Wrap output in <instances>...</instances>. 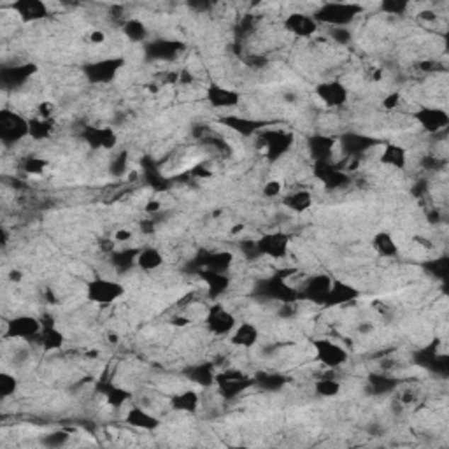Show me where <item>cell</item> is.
Wrapping results in <instances>:
<instances>
[{"instance_id":"ffe728a7","label":"cell","mask_w":449,"mask_h":449,"mask_svg":"<svg viewBox=\"0 0 449 449\" xmlns=\"http://www.w3.org/2000/svg\"><path fill=\"white\" fill-rule=\"evenodd\" d=\"M283 27L286 32L300 39H309L318 32L319 25L314 20L312 14L307 13H290L288 16L283 20Z\"/></svg>"},{"instance_id":"6f0895ef","label":"cell","mask_w":449,"mask_h":449,"mask_svg":"<svg viewBox=\"0 0 449 449\" xmlns=\"http://www.w3.org/2000/svg\"><path fill=\"white\" fill-rule=\"evenodd\" d=\"M132 239V232L127 230V228H120V230H116V234H114V241L116 242H128Z\"/></svg>"},{"instance_id":"3957f363","label":"cell","mask_w":449,"mask_h":449,"mask_svg":"<svg viewBox=\"0 0 449 449\" xmlns=\"http://www.w3.org/2000/svg\"><path fill=\"white\" fill-rule=\"evenodd\" d=\"M256 137L260 139V144L263 148V154L268 164H275L285 154L292 151L295 144V134L285 128H265Z\"/></svg>"},{"instance_id":"681fc988","label":"cell","mask_w":449,"mask_h":449,"mask_svg":"<svg viewBox=\"0 0 449 449\" xmlns=\"http://www.w3.org/2000/svg\"><path fill=\"white\" fill-rule=\"evenodd\" d=\"M379 9L385 14L402 16V14L409 9V2H407V0H382V2L379 4Z\"/></svg>"},{"instance_id":"836d02e7","label":"cell","mask_w":449,"mask_h":449,"mask_svg":"<svg viewBox=\"0 0 449 449\" xmlns=\"http://www.w3.org/2000/svg\"><path fill=\"white\" fill-rule=\"evenodd\" d=\"M332 281L334 279L330 278L329 274L312 275V278L307 279V283H305V288L302 290L300 295L304 297V299H309V300L316 302V304H319V302L323 300V297L326 295V292L330 290V286H332Z\"/></svg>"},{"instance_id":"db71d44e","label":"cell","mask_w":449,"mask_h":449,"mask_svg":"<svg viewBox=\"0 0 449 449\" xmlns=\"http://www.w3.org/2000/svg\"><path fill=\"white\" fill-rule=\"evenodd\" d=\"M283 191V183L279 179H272V181H267L263 186V197L265 198H275L279 197Z\"/></svg>"},{"instance_id":"d6a6232c","label":"cell","mask_w":449,"mask_h":449,"mask_svg":"<svg viewBox=\"0 0 449 449\" xmlns=\"http://www.w3.org/2000/svg\"><path fill=\"white\" fill-rule=\"evenodd\" d=\"M185 50L181 42L176 40H153V42H146V55L151 60H172L178 57L181 51Z\"/></svg>"},{"instance_id":"f907efd6","label":"cell","mask_w":449,"mask_h":449,"mask_svg":"<svg viewBox=\"0 0 449 449\" xmlns=\"http://www.w3.org/2000/svg\"><path fill=\"white\" fill-rule=\"evenodd\" d=\"M127 165H128V153L121 151V153L114 154L113 160H111V165H109V169H111V174L116 176V178H120V176H123L125 172H127Z\"/></svg>"},{"instance_id":"f35d334b","label":"cell","mask_w":449,"mask_h":449,"mask_svg":"<svg viewBox=\"0 0 449 449\" xmlns=\"http://www.w3.org/2000/svg\"><path fill=\"white\" fill-rule=\"evenodd\" d=\"M373 249L382 258H395L399 255V244L388 232H377L373 237Z\"/></svg>"},{"instance_id":"277c9868","label":"cell","mask_w":449,"mask_h":449,"mask_svg":"<svg viewBox=\"0 0 449 449\" xmlns=\"http://www.w3.org/2000/svg\"><path fill=\"white\" fill-rule=\"evenodd\" d=\"M127 293V288L120 281H114L111 278H93L88 279L84 285V297L88 302L97 305H111L114 302L121 300Z\"/></svg>"},{"instance_id":"f5cc1de1","label":"cell","mask_w":449,"mask_h":449,"mask_svg":"<svg viewBox=\"0 0 449 449\" xmlns=\"http://www.w3.org/2000/svg\"><path fill=\"white\" fill-rule=\"evenodd\" d=\"M329 35H330V39L334 40V42L341 44V46H346V44H349L353 40V34L348 27L330 28Z\"/></svg>"},{"instance_id":"44dd1931","label":"cell","mask_w":449,"mask_h":449,"mask_svg":"<svg viewBox=\"0 0 449 449\" xmlns=\"http://www.w3.org/2000/svg\"><path fill=\"white\" fill-rule=\"evenodd\" d=\"M95 392H97L98 395L104 397L106 404L111 406L113 409H121V407L127 406L132 400V397H134L130 390L123 388V386L116 385V382L109 381V379H101V381H97Z\"/></svg>"},{"instance_id":"94428289","label":"cell","mask_w":449,"mask_h":449,"mask_svg":"<svg viewBox=\"0 0 449 449\" xmlns=\"http://www.w3.org/2000/svg\"><path fill=\"white\" fill-rule=\"evenodd\" d=\"M193 176H197V178H209L211 171H205L204 165H197V167L193 169Z\"/></svg>"},{"instance_id":"9a60e30c","label":"cell","mask_w":449,"mask_h":449,"mask_svg":"<svg viewBox=\"0 0 449 449\" xmlns=\"http://www.w3.org/2000/svg\"><path fill=\"white\" fill-rule=\"evenodd\" d=\"M205 329L209 334L216 337H224L230 336L234 332V329L237 326V319L232 314L228 309H224L223 305H212L209 309L208 316H205Z\"/></svg>"},{"instance_id":"cb8c5ba5","label":"cell","mask_w":449,"mask_h":449,"mask_svg":"<svg viewBox=\"0 0 449 449\" xmlns=\"http://www.w3.org/2000/svg\"><path fill=\"white\" fill-rule=\"evenodd\" d=\"M337 146V139L332 135L314 134L307 137V153L312 161H329L334 158V149Z\"/></svg>"},{"instance_id":"30bf717a","label":"cell","mask_w":449,"mask_h":449,"mask_svg":"<svg viewBox=\"0 0 449 449\" xmlns=\"http://www.w3.org/2000/svg\"><path fill=\"white\" fill-rule=\"evenodd\" d=\"M42 330V319L35 318L32 314H18L14 318L7 319L6 329H4V336L6 339H38V336Z\"/></svg>"},{"instance_id":"8d00e7d4","label":"cell","mask_w":449,"mask_h":449,"mask_svg":"<svg viewBox=\"0 0 449 449\" xmlns=\"http://www.w3.org/2000/svg\"><path fill=\"white\" fill-rule=\"evenodd\" d=\"M255 379V386H258L260 390L268 393H275V392H281L283 388L286 386L288 382V377L281 373H267V370H260L253 375Z\"/></svg>"},{"instance_id":"f546056e","label":"cell","mask_w":449,"mask_h":449,"mask_svg":"<svg viewBox=\"0 0 449 449\" xmlns=\"http://www.w3.org/2000/svg\"><path fill=\"white\" fill-rule=\"evenodd\" d=\"M258 341H260V330L258 326L251 322L237 323L234 332L230 334V342L235 346V348L251 349L258 344Z\"/></svg>"},{"instance_id":"7c38bea8","label":"cell","mask_w":449,"mask_h":449,"mask_svg":"<svg viewBox=\"0 0 449 449\" xmlns=\"http://www.w3.org/2000/svg\"><path fill=\"white\" fill-rule=\"evenodd\" d=\"M414 120L426 134L436 135L444 132L449 127V113L443 108L423 106L414 113Z\"/></svg>"},{"instance_id":"4316f807","label":"cell","mask_w":449,"mask_h":449,"mask_svg":"<svg viewBox=\"0 0 449 449\" xmlns=\"http://www.w3.org/2000/svg\"><path fill=\"white\" fill-rule=\"evenodd\" d=\"M169 406L179 414H195L200 409V393L197 390H183L169 397Z\"/></svg>"},{"instance_id":"680465c9","label":"cell","mask_w":449,"mask_h":449,"mask_svg":"<svg viewBox=\"0 0 449 449\" xmlns=\"http://www.w3.org/2000/svg\"><path fill=\"white\" fill-rule=\"evenodd\" d=\"M38 116H42V118H53V106L50 104V102H42V104L39 106V113Z\"/></svg>"},{"instance_id":"7a4b0ae2","label":"cell","mask_w":449,"mask_h":449,"mask_svg":"<svg viewBox=\"0 0 449 449\" xmlns=\"http://www.w3.org/2000/svg\"><path fill=\"white\" fill-rule=\"evenodd\" d=\"M255 295L265 300L281 302V304H295L300 299V292L290 285L288 278L283 272L256 283Z\"/></svg>"},{"instance_id":"603a6c76","label":"cell","mask_w":449,"mask_h":449,"mask_svg":"<svg viewBox=\"0 0 449 449\" xmlns=\"http://www.w3.org/2000/svg\"><path fill=\"white\" fill-rule=\"evenodd\" d=\"M11 9L23 23H35L50 16V9L42 0H16L11 4Z\"/></svg>"},{"instance_id":"484cf974","label":"cell","mask_w":449,"mask_h":449,"mask_svg":"<svg viewBox=\"0 0 449 449\" xmlns=\"http://www.w3.org/2000/svg\"><path fill=\"white\" fill-rule=\"evenodd\" d=\"M234 263V253L230 251H209L202 253L197 258L198 271H212V272H228V268Z\"/></svg>"},{"instance_id":"7bdbcfd3","label":"cell","mask_w":449,"mask_h":449,"mask_svg":"<svg viewBox=\"0 0 449 449\" xmlns=\"http://www.w3.org/2000/svg\"><path fill=\"white\" fill-rule=\"evenodd\" d=\"M137 248L118 249V251H111V262L118 272H127L137 263Z\"/></svg>"},{"instance_id":"e575fe53","label":"cell","mask_w":449,"mask_h":449,"mask_svg":"<svg viewBox=\"0 0 449 449\" xmlns=\"http://www.w3.org/2000/svg\"><path fill=\"white\" fill-rule=\"evenodd\" d=\"M281 204L288 211L295 212V215H302V212L309 211L312 208L314 197H312V193L309 190H295L286 195V197H283Z\"/></svg>"},{"instance_id":"11a10c76","label":"cell","mask_w":449,"mask_h":449,"mask_svg":"<svg viewBox=\"0 0 449 449\" xmlns=\"http://www.w3.org/2000/svg\"><path fill=\"white\" fill-rule=\"evenodd\" d=\"M400 102H402V95H400L399 91H392V93H388L385 98H382V109H386V111H393V109L399 108Z\"/></svg>"},{"instance_id":"9c48e42d","label":"cell","mask_w":449,"mask_h":449,"mask_svg":"<svg viewBox=\"0 0 449 449\" xmlns=\"http://www.w3.org/2000/svg\"><path fill=\"white\" fill-rule=\"evenodd\" d=\"M290 244H292V235L283 230L267 232L262 237L256 239L260 256H267L272 260H281L288 255Z\"/></svg>"},{"instance_id":"60d3db41","label":"cell","mask_w":449,"mask_h":449,"mask_svg":"<svg viewBox=\"0 0 449 449\" xmlns=\"http://www.w3.org/2000/svg\"><path fill=\"white\" fill-rule=\"evenodd\" d=\"M142 176H144V181L157 191L167 190V179L161 176L157 164H154V160H151V158H144V160H142Z\"/></svg>"},{"instance_id":"ac0fdd59","label":"cell","mask_w":449,"mask_h":449,"mask_svg":"<svg viewBox=\"0 0 449 449\" xmlns=\"http://www.w3.org/2000/svg\"><path fill=\"white\" fill-rule=\"evenodd\" d=\"M241 91L234 90V88L223 86V84L218 83L209 84L208 90H205V101L209 102V106L215 109H222V111L235 109L241 104Z\"/></svg>"},{"instance_id":"003e7915","label":"cell","mask_w":449,"mask_h":449,"mask_svg":"<svg viewBox=\"0 0 449 449\" xmlns=\"http://www.w3.org/2000/svg\"><path fill=\"white\" fill-rule=\"evenodd\" d=\"M242 228H244V227H242V224H239V227L232 228V234H237V232H241V230H242Z\"/></svg>"},{"instance_id":"be15d7a7","label":"cell","mask_w":449,"mask_h":449,"mask_svg":"<svg viewBox=\"0 0 449 449\" xmlns=\"http://www.w3.org/2000/svg\"><path fill=\"white\" fill-rule=\"evenodd\" d=\"M158 209H160V202H149L148 205H146V211L148 212H157Z\"/></svg>"},{"instance_id":"d6986e66","label":"cell","mask_w":449,"mask_h":449,"mask_svg":"<svg viewBox=\"0 0 449 449\" xmlns=\"http://www.w3.org/2000/svg\"><path fill=\"white\" fill-rule=\"evenodd\" d=\"M337 144L341 146L342 153L349 158H358L363 153L370 151L374 146L379 144L377 139L370 135L362 134V132H346L337 139Z\"/></svg>"},{"instance_id":"bcb514c9","label":"cell","mask_w":449,"mask_h":449,"mask_svg":"<svg viewBox=\"0 0 449 449\" xmlns=\"http://www.w3.org/2000/svg\"><path fill=\"white\" fill-rule=\"evenodd\" d=\"M47 165H50V161H47L46 158L35 157V154H32V157L25 158L23 164H21V169H23V171L27 172V174L39 176V174H42L44 171H46Z\"/></svg>"},{"instance_id":"4fadbf2b","label":"cell","mask_w":449,"mask_h":449,"mask_svg":"<svg viewBox=\"0 0 449 449\" xmlns=\"http://www.w3.org/2000/svg\"><path fill=\"white\" fill-rule=\"evenodd\" d=\"M81 139L91 149L113 151L118 146V134L113 127H98V125H86L81 130Z\"/></svg>"},{"instance_id":"e7e4bbea","label":"cell","mask_w":449,"mask_h":449,"mask_svg":"<svg viewBox=\"0 0 449 449\" xmlns=\"http://www.w3.org/2000/svg\"><path fill=\"white\" fill-rule=\"evenodd\" d=\"M370 330H373V325H362V326H360V332H362V334L370 332Z\"/></svg>"},{"instance_id":"f1b7e54d","label":"cell","mask_w":449,"mask_h":449,"mask_svg":"<svg viewBox=\"0 0 449 449\" xmlns=\"http://www.w3.org/2000/svg\"><path fill=\"white\" fill-rule=\"evenodd\" d=\"M35 341L39 342L40 349H42L44 353L60 351L65 346L64 332H62L60 329H57L53 319H50V322H44L42 319V330H40V334Z\"/></svg>"},{"instance_id":"6da1fadb","label":"cell","mask_w":449,"mask_h":449,"mask_svg":"<svg viewBox=\"0 0 449 449\" xmlns=\"http://www.w3.org/2000/svg\"><path fill=\"white\" fill-rule=\"evenodd\" d=\"M363 13L362 4L356 2H325L314 11V20L318 25H326L330 28L349 27L360 14Z\"/></svg>"},{"instance_id":"5b68a950","label":"cell","mask_w":449,"mask_h":449,"mask_svg":"<svg viewBox=\"0 0 449 449\" xmlns=\"http://www.w3.org/2000/svg\"><path fill=\"white\" fill-rule=\"evenodd\" d=\"M215 386L224 400H234L248 392L249 388H253L255 379H253V375L242 373L239 369H224L216 373Z\"/></svg>"},{"instance_id":"1f68e13d","label":"cell","mask_w":449,"mask_h":449,"mask_svg":"<svg viewBox=\"0 0 449 449\" xmlns=\"http://www.w3.org/2000/svg\"><path fill=\"white\" fill-rule=\"evenodd\" d=\"M198 278L204 281L205 288H208V295L211 299H218L224 295L230 288V278L227 272H212V271H198Z\"/></svg>"},{"instance_id":"816d5d0a","label":"cell","mask_w":449,"mask_h":449,"mask_svg":"<svg viewBox=\"0 0 449 449\" xmlns=\"http://www.w3.org/2000/svg\"><path fill=\"white\" fill-rule=\"evenodd\" d=\"M239 249H241V255L244 256L246 260H256L260 258V251H258V246H256V239H242L239 242Z\"/></svg>"},{"instance_id":"8992f818","label":"cell","mask_w":449,"mask_h":449,"mask_svg":"<svg viewBox=\"0 0 449 449\" xmlns=\"http://www.w3.org/2000/svg\"><path fill=\"white\" fill-rule=\"evenodd\" d=\"M127 60L123 57H108L90 62L83 67L84 79L90 84H111L123 71Z\"/></svg>"},{"instance_id":"03108f58","label":"cell","mask_w":449,"mask_h":449,"mask_svg":"<svg viewBox=\"0 0 449 449\" xmlns=\"http://www.w3.org/2000/svg\"><path fill=\"white\" fill-rule=\"evenodd\" d=\"M11 279H16V281H20L21 275L18 274V272H11Z\"/></svg>"},{"instance_id":"83f0119b","label":"cell","mask_w":449,"mask_h":449,"mask_svg":"<svg viewBox=\"0 0 449 449\" xmlns=\"http://www.w3.org/2000/svg\"><path fill=\"white\" fill-rule=\"evenodd\" d=\"M216 373H218V370L215 369V365H212L211 362H200L195 363V365L186 367V369L183 370V375H185L190 382L200 386V388H211L216 382Z\"/></svg>"},{"instance_id":"7402d4cb","label":"cell","mask_w":449,"mask_h":449,"mask_svg":"<svg viewBox=\"0 0 449 449\" xmlns=\"http://www.w3.org/2000/svg\"><path fill=\"white\" fill-rule=\"evenodd\" d=\"M123 421L125 425L132 426L135 430H142V432H157L161 426L160 418L141 406H130V409L125 414Z\"/></svg>"},{"instance_id":"52a82bcc","label":"cell","mask_w":449,"mask_h":449,"mask_svg":"<svg viewBox=\"0 0 449 449\" xmlns=\"http://www.w3.org/2000/svg\"><path fill=\"white\" fill-rule=\"evenodd\" d=\"M312 351H314L316 360L326 369H341L349 360V353L344 346L326 337L312 339Z\"/></svg>"},{"instance_id":"c3c4849f","label":"cell","mask_w":449,"mask_h":449,"mask_svg":"<svg viewBox=\"0 0 449 449\" xmlns=\"http://www.w3.org/2000/svg\"><path fill=\"white\" fill-rule=\"evenodd\" d=\"M18 377L11 373H2L0 374V397L2 399H9L14 393L18 392Z\"/></svg>"},{"instance_id":"e0dca14e","label":"cell","mask_w":449,"mask_h":449,"mask_svg":"<svg viewBox=\"0 0 449 449\" xmlns=\"http://www.w3.org/2000/svg\"><path fill=\"white\" fill-rule=\"evenodd\" d=\"M314 93L326 108H342L349 101V90L342 81L330 79L316 84Z\"/></svg>"},{"instance_id":"91938a15","label":"cell","mask_w":449,"mask_h":449,"mask_svg":"<svg viewBox=\"0 0 449 449\" xmlns=\"http://www.w3.org/2000/svg\"><path fill=\"white\" fill-rule=\"evenodd\" d=\"M90 42H93V44L106 42V34L102 30H93L90 34Z\"/></svg>"},{"instance_id":"ba28073f","label":"cell","mask_w":449,"mask_h":449,"mask_svg":"<svg viewBox=\"0 0 449 449\" xmlns=\"http://www.w3.org/2000/svg\"><path fill=\"white\" fill-rule=\"evenodd\" d=\"M28 137V118L23 114L2 109L0 111V141L6 146L18 144Z\"/></svg>"},{"instance_id":"ab89813d","label":"cell","mask_w":449,"mask_h":449,"mask_svg":"<svg viewBox=\"0 0 449 449\" xmlns=\"http://www.w3.org/2000/svg\"><path fill=\"white\" fill-rule=\"evenodd\" d=\"M121 30H123V35L130 40V42H148L149 39L148 25L142 20H137V18L125 20Z\"/></svg>"},{"instance_id":"74e56055","label":"cell","mask_w":449,"mask_h":449,"mask_svg":"<svg viewBox=\"0 0 449 449\" xmlns=\"http://www.w3.org/2000/svg\"><path fill=\"white\" fill-rule=\"evenodd\" d=\"M165 262L164 253L158 248H153V246H148V248L139 249L137 255V267L141 268L142 272H154L161 267Z\"/></svg>"},{"instance_id":"d590c367","label":"cell","mask_w":449,"mask_h":449,"mask_svg":"<svg viewBox=\"0 0 449 449\" xmlns=\"http://www.w3.org/2000/svg\"><path fill=\"white\" fill-rule=\"evenodd\" d=\"M55 132V120L53 118L34 116L28 118V139L32 141H47Z\"/></svg>"},{"instance_id":"7dc6e473","label":"cell","mask_w":449,"mask_h":449,"mask_svg":"<svg viewBox=\"0 0 449 449\" xmlns=\"http://www.w3.org/2000/svg\"><path fill=\"white\" fill-rule=\"evenodd\" d=\"M425 268L430 272V274L436 275L437 279H443V281H446L448 274H449V258L448 256H439V258L425 263Z\"/></svg>"},{"instance_id":"b9f144b4","label":"cell","mask_w":449,"mask_h":449,"mask_svg":"<svg viewBox=\"0 0 449 449\" xmlns=\"http://www.w3.org/2000/svg\"><path fill=\"white\" fill-rule=\"evenodd\" d=\"M399 386V379L386 374H370L369 375V388L375 395H388L393 393Z\"/></svg>"},{"instance_id":"d4e9b609","label":"cell","mask_w":449,"mask_h":449,"mask_svg":"<svg viewBox=\"0 0 449 449\" xmlns=\"http://www.w3.org/2000/svg\"><path fill=\"white\" fill-rule=\"evenodd\" d=\"M39 67L35 64H18L14 67H4L0 72V81L6 88H20L38 74Z\"/></svg>"},{"instance_id":"2e32d148","label":"cell","mask_w":449,"mask_h":449,"mask_svg":"<svg viewBox=\"0 0 449 449\" xmlns=\"http://www.w3.org/2000/svg\"><path fill=\"white\" fill-rule=\"evenodd\" d=\"M220 123L223 127H227L228 130L235 132L241 137H256L260 132L265 130L268 127V121L265 120H256V118H248L241 116V114H224L220 120Z\"/></svg>"},{"instance_id":"6125c7cd","label":"cell","mask_w":449,"mask_h":449,"mask_svg":"<svg viewBox=\"0 0 449 449\" xmlns=\"http://www.w3.org/2000/svg\"><path fill=\"white\" fill-rule=\"evenodd\" d=\"M172 325L174 326H188L190 325V319L188 318H174L172 319Z\"/></svg>"},{"instance_id":"4dcf8cb0","label":"cell","mask_w":449,"mask_h":449,"mask_svg":"<svg viewBox=\"0 0 449 449\" xmlns=\"http://www.w3.org/2000/svg\"><path fill=\"white\" fill-rule=\"evenodd\" d=\"M379 164L385 165V167L395 169V171H404L409 164V153L404 146L397 144V142H388L382 148L381 154H379Z\"/></svg>"},{"instance_id":"ee69618b","label":"cell","mask_w":449,"mask_h":449,"mask_svg":"<svg viewBox=\"0 0 449 449\" xmlns=\"http://www.w3.org/2000/svg\"><path fill=\"white\" fill-rule=\"evenodd\" d=\"M69 441H71V430H53L50 433H44L40 437V444L44 448H51V449H57V448H64L67 446Z\"/></svg>"},{"instance_id":"9f6ffc18","label":"cell","mask_w":449,"mask_h":449,"mask_svg":"<svg viewBox=\"0 0 449 449\" xmlns=\"http://www.w3.org/2000/svg\"><path fill=\"white\" fill-rule=\"evenodd\" d=\"M443 164L444 161L439 160L437 157H433V154H426V157L421 158V165L425 171H437Z\"/></svg>"},{"instance_id":"5bb4252c","label":"cell","mask_w":449,"mask_h":449,"mask_svg":"<svg viewBox=\"0 0 449 449\" xmlns=\"http://www.w3.org/2000/svg\"><path fill=\"white\" fill-rule=\"evenodd\" d=\"M360 297V290L355 285L348 281H342V279H334L332 286L326 292V295L323 297V300L319 302V305L325 309H334V307H342V305H348L351 302H355Z\"/></svg>"},{"instance_id":"f6af8a7d","label":"cell","mask_w":449,"mask_h":449,"mask_svg":"<svg viewBox=\"0 0 449 449\" xmlns=\"http://www.w3.org/2000/svg\"><path fill=\"white\" fill-rule=\"evenodd\" d=\"M314 393L322 399H332V397H337L341 393V382L336 379H318L314 382Z\"/></svg>"},{"instance_id":"8fae6325","label":"cell","mask_w":449,"mask_h":449,"mask_svg":"<svg viewBox=\"0 0 449 449\" xmlns=\"http://www.w3.org/2000/svg\"><path fill=\"white\" fill-rule=\"evenodd\" d=\"M312 176L322 183L326 190H341L351 183L348 172L344 169L337 167L332 160L329 161H314L312 164Z\"/></svg>"}]
</instances>
